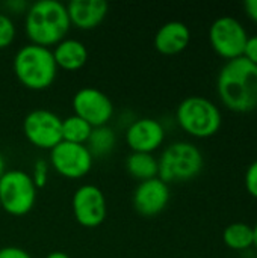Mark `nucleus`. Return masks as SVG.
I'll list each match as a JSON object with an SVG mask.
<instances>
[{
  "label": "nucleus",
  "instance_id": "nucleus-1",
  "mask_svg": "<svg viewBox=\"0 0 257 258\" xmlns=\"http://www.w3.org/2000/svg\"><path fill=\"white\" fill-rule=\"evenodd\" d=\"M217 91L232 112L248 113L257 109V65L244 56L227 60L218 73Z\"/></svg>",
  "mask_w": 257,
  "mask_h": 258
},
{
  "label": "nucleus",
  "instance_id": "nucleus-2",
  "mask_svg": "<svg viewBox=\"0 0 257 258\" xmlns=\"http://www.w3.org/2000/svg\"><path fill=\"white\" fill-rule=\"evenodd\" d=\"M71 27L67 5L58 0H38L24 12V32L32 44L50 48L65 39Z\"/></svg>",
  "mask_w": 257,
  "mask_h": 258
},
{
  "label": "nucleus",
  "instance_id": "nucleus-3",
  "mask_svg": "<svg viewBox=\"0 0 257 258\" xmlns=\"http://www.w3.org/2000/svg\"><path fill=\"white\" fill-rule=\"evenodd\" d=\"M12 70L17 80L27 89L44 91L48 89L58 76V65L52 48L26 44L21 45L12 59Z\"/></svg>",
  "mask_w": 257,
  "mask_h": 258
},
{
  "label": "nucleus",
  "instance_id": "nucleus-4",
  "mask_svg": "<svg viewBox=\"0 0 257 258\" xmlns=\"http://www.w3.org/2000/svg\"><path fill=\"white\" fill-rule=\"evenodd\" d=\"M176 119L183 132L198 139L215 136L223 124V115L218 106L200 95H191L182 100L176 110Z\"/></svg>",
  "mask_w": 257,
  "mask_h": 258
},
{
  "label": "nucleus",
  "instance_id": "nucleus-5",
  "mask_svg": "<svg viewBox=\"0 0 257 258\" xmlns=\"http://www.w3.org/2000/svg\"><path fill=\"white\" fill-rule=\"evenodd\" d=\"M158 177L170 183H183L195 178L204 166V157L200 148L191 142L179 141L168 145L158 159Z\"/></svg>",
  "mask_w": 257,
  "mask_h": 258
},
{
  "label": "nucleus",
  "instance_id": "nucleus-6",
  "mask_svg": "<svg viewBox=\"0 0 257 258\" xmlns=\"http://www.w3.org/2000/svg\"><path fill=\"white\" fill-rule=\"evenodd\" d=\"M38 189L30 174L21 169H6L0 177V209L11 216L27 215L36 203Z\"/></svg>",
  "mask_w": 257,
  "mask_h": 258
},
{
  "label": "nucleus",
  "instance_id": "nucleus-7",
  "mask_svg": "<svg viewBox=\"0 0 257 258\" xmlns=\"http://www.w3.org/2000/svg\"><path fill=\"white\" fill-rule=\"evenodd\" d=\"M244 24L235 17H220L209 27V42L214 51L226 60L241 57L248 39Z\"/></svg>",
  "mask_w": 257,
  "mask_h": 258
},
{
  "label": "nucleus",
  "instance_id": "nucleus-8",
  "mask_svg": "<svg viewBox=\"0 0 257 258\" xmlns=\"http://www.w3.org/2000/svg\"><path fill=\"white\" fill-rule=\"evenodd\" d=\"M24 138L39 150H53L62 142V118L48 109H33L23 119Z\"/></svg>",
  "mask_w": 257,
  "mask_h": 258
},
{
  "label": "nucleus",
  "instance_id": "nucleus-9",
  "mask_svg": "<svg viewBox=\"0 0 257 258\" xmlns=\"http://www.w3.org/2000/svg\"><path fill=\"white\" fill-rule=\"evenodd\" d=\"M94 163V157L86 145L59 142L50 150V166L64 178L79 180L89 174Z\"/></svg>",
  "mask_w": 257,
  "mask_h": 258
},
{
  "label": "nucleus",
  "instance_id": "nucleus-10",
  "mask_svg": "<svg viewBox=\"0 0 257 258\" xmlns=\"http://www.w3.org/2000/svg\"><path fill=\"white\" fill-rule=\"evenodd\" d=\"M74 219L85 228L101 225L108 215V204L103 190L95 184H82L71 198Z\"/></svg>",
  "mask_w": 257,
  "mask_h": 258
},
{
  "label": "nucleus",
  "instance_id": "nucleus-11",
  "mask_svg": "<svg viewBox=\"0 0 257 258\" xmlns=\"http://www.w3.org/2000/svg\"><path fill=\"white\" fill-rule=\"evenodd\" d=\"M71 106L74 115L80 116L92 127L108 125V122L114 116L112 100L97 88H80L73 95Z\"/></svg>",
  "mask_w": 257,
  "mask_h": 258
},
{
  "label": "nucleus",
  "instance_id": "nucleus-12",
  "mask_svg": "<svg viewBox=\"0 0 257 258\" xmlns=\"http://www.w3.org/2000/svg\"><path fill=\"white\" fill-rule=\"evenodd\" d=\"M170 198H171L170 186L165 181H162L159 177H156L138 183L132 195V203H133V209L141 216L153 218L161 215L167 209Z\"/></svg>",
  "mask_w": 257,
  "mask_h": 258
},
{
  "label": "nucleus",
  "instance_id": "nucleus-13",
  "mask_svg": "<svg viewBox=\"0 0 257 258\" xmlns=\"http://www.w3.org/2000/svg\"><path fill=\"white\" fill-rule=\"evenodd\" d=\"M165 141V128L155 118H139L130 122L126 130V144L132 153L153 154Z\"/></svg>",
  "mask_w": 257,
  "mask_h": 258
},
{
  "label": "nucleus",
  "instance_id": "nucleus-14",
  "mask_svg": "<svg viewBox=\"0 0 257 258\" xmlns=\"http://www.w3.org/2000/svg\"><path fill=\"white\" fill-rule=\"evenodd\" d=\"M109 5L105 0H71L67 5V12L71 26L91 30L98 27L106 18Z\"/></svg>",
  "mask_w": 257,
  "mask_h": 258
},
{
  "label": "nucleus",
  "instance_id": "nucleus-15",
  "mask_svg": "<svg viewBox=\"0 0 257 258\" xmlns=\"http://www.w3.org/2000/svg\"><path fill=\"white\" fill-rule=\"evenodd\" d=\"M191 41V30L183 21H168L162 24L153 39L155 48L161 54L173 56L182 53Z\"/></svg>",
  "mask_w": 257,
  "mask_h": 258
},
{
  "label": "nucleus",
  "instance_id": "nucleus-16",
  "mask_svg": "<svg viewBox=\"0 0 257 258\" xmlns=\"http://www.w3.org/2000/svg\"><path fill=\"white\" fill-rule=\"evenodd\" d=\"M53 57L58 68L64 71H77L83 68L88 62V48L86 45L74 38H65L55 45Z\"/></svg>",
  "mask_w": 257,
  "mask_h": 258
},
{
  "label": "nucleus",
  "instance_id": "nucleus-17",
  "mask_svg": "<svg viewBox=\"0 0 257 258\" xmlns=\"http://www.w3.org/2000/svg\"><path fill=\"white\" fill-rule=\"evenodd\" d=\"M126 169L133 178L139 181H145L158 177L159 165H158V159L153 154L130 153L126 159Z\"/></svg>",
  "mask_w": 257,
  "mask_h": 258
},
{
  "label": "nucleus",
  "instance_id": "nucleus-18",
  "mask_svg": "<svg viewBox=\"0 0 257 258\" xmlns=\"http://www.w3.org/2000/svg\"><path fill=\"white\" fill-rule=\"evenodd\" d=\"M223 242L233 251H245L253 246V227L244 222H233L223 231Z\"/></svg>",
  "mask_w": 257,
  "mask_h": 258
},
{
  "label": "nucleus",
  "instance_id": "nucleus-19",
  "mask_svg": "<svg viewBox=\"0 0 257 258\" xmlns=\"http://www.w3.org/2000/svg\"><path fill=\"white\" fill-rule=\"evenodd\" d=\"M117 144V136L114 130L108 125L103 127H94L92 133L86 142V147L92 157H106L112 153Z\"/></svg>",
  "mask_w": 257,
  "mask_h": 258
},
{
  "label": "nucleus",
  "instance_id": "nucleus-20",
  "mask_svg": "<svg viewBox=\"0 0 257 258\" xmlns=\"http://www.w3.org/2000/svg\"><path fill=\"white\" fill-rule=\"evenodd\" d=\"M92 128L94 127L89 125L85 119L73 113L62 119V141L86 145Z\"/></svg>",
  "mask_w": 257,
  "mask_h": 258
},
{
  "label": "nucleus",
  "instance_id": "nucleus-21",
  "mask_svg": "<svg viewBox=\"0 0 257 258\" xmlns=\"http://www.w3.org/2000/svg\"><path fill=\"white\" fill-rule=\"evenodd\" d=\"M15 36H17V27L12 18L8 14L0 12V50L9 47L14 42Z\"/></svg>",
  "mask_w": 257,
  "mask_h": 258
},
{
  "label": "nucleus",
  "instance_id": "nucleus-22",
  "mask_svg": "<svg viewBox=\"0 0 257 258\" xmlns=\"http://www.w3.org/2000/svg\"><path fill=\"white\" fill-rule=\"evenodd\" d=\"M48 174H50V165H48L45 160L39 159V160H36V162L33 163V169H32L30 177H32V181H33V184L36 186L38 190L42 189V187L47 184V181H48Z\"/></svg>",
  "mask_w": 257,
  "mask_h": 258
},
{
  "label": "nucleus",
  "instance_id": "nucleus-23",
  "mask_svg": "<svg viewBox=\"0 0 257 258\" xmlns=\"http://www.w3.org/2000/svg\"><path fill=\"white\" fill-rule=\"evenodd\" d=\"M244 184L250 197L257 200V159L248 165L245 171V177H244Z\"/></svg>",
  "mask_w": 257,
  "mask_h": 258
},
{
  "label": "nucleus",
  "instance_id": "nucleus-24",
  "mask_svg": "<svg viewBox=\"0 0 257 258\" xmlns=\"http://www.w3.org/2000/svg\"><path fill=\"white\" fill-rule=\"evenodd\" d=\"M0 258H32V255L20 246L0 248Z\"/></svg>",
  "mask_w": 257,
  "mask_h": 258
},
{
  "label": "nucleus",
  "instance_id": "nucleus-25",
  "mask_svg": "<svg viewBox=\"0 0 257 258\" xmlns=\"http://www.w3.org/2000/svg\"><path fill=\"white\" fill-rule=\"evenodd\" d=\"M242 56H244L247 60H250L251 63L257 65V35L248 36Z\"/></svg>",
  "mask_w": 257,
  "mask_h": 258
},
{
  "label": "nucleus",
  "instance_id": "nucleus-26",
  "mask_svg": "<svg viewBox=\"0 0 257 258\" xmlns=\"http://www.w3.org/2000/svg\"><path fill=\"white\" fill-rule=\"evenodd\" d=\"M5 6H6L11 12L21 14V12H26V11H27L29 3L24 2V0H9V2L5 3Z\"/></svg>",
  "mask_w": 257,
  "mask_h": 258
},
{
  "label": "nucleus",
  "instance_id": "nucleus-27",
  "mask_svg": "<svg viewBox=\"0 0 257 258\" xmlns=\"http://www.w3.org/2000/svg\"><path fill=\"white\" fill-rule=\"evenodd\" d=\"M244 9H245V14L248 15V18L257 23V0H247L244 3Z\"/></svg>",
  "mask_w": 257,
  "mask_h": 258
},
{
  "label": "nucleus",
  "instance_id": "nucleus-28",
  "mask_svg": "<svg viewBox=\"0 0 257 258\" xmlns=\"http://www.w3.org/2000/svg\"><path fill=\"white\" fill-rule=\"evenodd\" d=\"M45 258H71L67 252H62V251H53L50 254H47Z\"/></svg>",
  "mask_w": 257,
  "mask_h": 258
},
{
  "label": "nucleus",
  "instance_id": "nucleus-29",
  "mask_svg": "<svg viewBox=\"0 0 257 258\" xmlns=\"http://www.w3.org/2000/svg\"><path fill=\"white\" fill-rule=\"evenodd\" d=\"M6 172V162H5V157L0 151V177Z\"/></svg>",
  "mask_w": 257,
  "mask_h": 258
},
{
  "label": "nucleus",
  "instance_id": "nucleus-30",
  "mask_svg": "<svg viewBox=\"0 0 257 258\" xmlns=\"http://www.w3.org/2000/svg\"><path fill=\"white\" fill-rule=\"evenodd\" d=\"M253 239H254V243H253V246H256L257 248V222H256V225L253 227Z\"/></svg>",
  "mask_w": 257,
  "mask_h": 258
}]
</instances>
